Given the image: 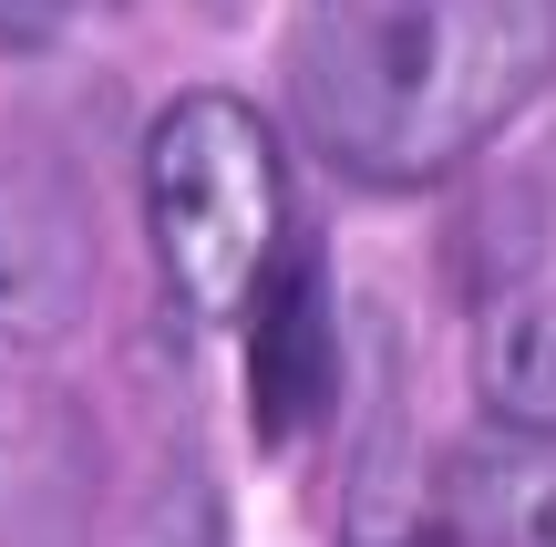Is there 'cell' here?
Returning a JSON list of instances; mask_svg holds the SVG:
<instances>
[{
	"label": "cell",
	"instance_id": "7a4b0ae2",
	"mask_svg": "<svg viewBox=\"0 0 556 547\" xmlns=\"http://www.w3.org/2000/svg\"><path fill=\"white\" fill-rule=\"evenodd\" d=\"M144 238L155 269L197 321H248L258 279L289 259V156H278L268 114L227 83L176 94L144 124Z\"/></svg>",
	"mask_w": 556,
	"mask_h": 547
},
{
	"label": "cell",
	"instance_id": "5b68a950",
	"mask_svg": "<svg viewBox=\"0 0 556 547\" xmlns=\"http://www.w3.org/2000/svg\"><path fill=\"white\" fill-rule=\"evenodd\" d=\"M475 393L495 413V434H546L556 445V289L495 310L475 341Z\"/></svg>",
	"mask_w": 556,
	"mask_h": 547
},
{
	"label": "cell",
	"instance_id": "6da1fadb",
	"mask_svg": "<svg viewBox=\"0 0 556 547\" xmlns=\"http://www.w3.org/2000/svg\"><path fill=\"white\" fill-rule=\"evenodd\" d=\"M556 83V0H330L289 41V114L351 186H433Z\"/></svg>",
	"mask_w": 556,
	"mask_h": 547
},
{
	"label": "cell",
	"instance_id": "277c9868",
	"mask_svg": "<svg viewBox=\"0 0 556 547\" xmlns=\"http://www.w3.org/2000/svg\"><path fill=\"white\" fill-rule=\"evenodd\" d=\"M340 393V321H330V279H319V248L289 238V259L258 279L248 300V403H258L268 445H299V434L330 413Z\"/></svg>",
	"mask_w": 556,
	"mask_h": 547
},
{
	"label": "cell",
	"instance_id": "8992f818",
	"mask_svg": "<svg viewBox=\"0 0 556 547\" xmlns=\"http://www.w3.org/2000/svg\"><path fill=\"white\" fill-rule=\"evenodd\" d=\"M454 496L495 547H556V445L546 434H495L454 465Z\"/></svg>",
	"mask_w": 556,
	"mask_h": 547
},
{
	"label": "cell",
	"instance_id": "3957f363",
	"mask_svg": "<svg viewBox=\"0 0 556 547\" xmlns=\"http://www.w3.org/2000/svg\"><path fill=\"white\" fill-rule=\"evenodd\" d=\"M93 310V227L41 156L0 145V341H62Z\"/></svg>",
	"mask_w": 556,
	"mask_h": 547
},
{
	"label": "cell",
	"instance_id": "52a82bcc",
	"mask_svg": "<svg viewBox=\"0 0 556 547\" xmlns=\"http://www.w3.org/2000/svg\"><path fill=\"white\" fill-rule=\"evenodd\" d=\"M11 11L31 21V41H41V32H62V21H83V11H93V21H103V11H124V0H11Z\"/></svg>",
	"mask_w": 556,
	"mask_h": 547
}]
</instances>
